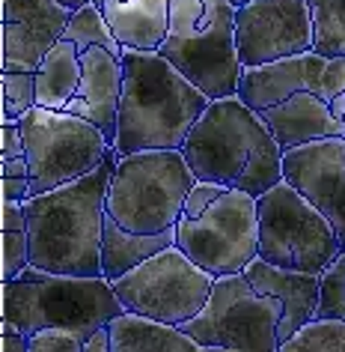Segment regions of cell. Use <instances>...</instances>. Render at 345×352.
<instances>
[{"label": "cell", "mask_w": 345, "mask_h": 352, "mask_svg": "<svg viewBox=\"0 0 345 352\" xmlns=\"http://www.w3.org/2000/svg\"><path fill=\"white\" fill-rule=\"evenodd\" d=\"M117 149L93 173L24 200L30 233V266L51 275L102 278V236Z\"/></svg>", "instance_id": "cell-1"}, {"label": "cell", "mask_w": 345, "mask_h": 352, "mask_svg": "<svg viewBox=\"0 0 345 352\" xmlns=\"http://www.w3.org/2000/svg\"><path fill=\"white\" fill-rule=\"evenodd\" d=\"M126 81L119 102V158L146 149H182L211 99L197 90L161 51H122Z\"/></svg>", "instance_id": "cell-2"}, {"label": "cell", "mask_w": 345, "mask_h": 352, "mask_svg": "<svg viewBox=\"0 0 345 352\" xmlns=\"http://www.w3.org/2000/svg\"><path fill=\"white\" fill-rule=\"evenodd\" d=\"M182 155L197 179L238 188L250 197L268 195L283 182V153L277 140L259 113L238 96L209 104L185 140Z\"/></svg>", "instance_id": "cell-3"}, {"label": "cell", "mask_w": 345, "mask_h": 352, "mask_svg": "<svg viewBox=\"0 0 345 352\" xmlns=\"http://www.w3.org/2000/svg\"><path fill=\"white\" fill-rule=\"evenodd\" d=\"M3 296V331L24 338L42 329L72 331L78 340H90L108 329L110 320L126 314L117 289L108 278H75L27 269L0 287Z\"/></svg>", "instance_id": "cell-4"}, {"label": "cell", "mask_w": 345, "mask_h": 352, "mask_svg": "<svg viewBox=\"0 0 345 352\" xmlns=\"http://www.w3.org/2000/svg\"><path fill=\"white\" fill-rule=\"evenodd\" d=\"M161 57L211 102L238 96L244 66L235 48V6L229 0H170V36Z\"/></svg>", "instance_id": "cell-5"}, {"label": "cell", "mask_w": 345, "mask_h": 352, "mask_svg": "<svg viewBox=\"0 0 345 352\" xmlns=\"http://www.w3.org/2000/svg\"><path fill=\"white\" fill-rule=\"evenodd\" d=\"M197 176L182 149H146L117 162L108 188V215L122 230L161 236L176 230Z\"/></svg>", "instance_id": "cell-6"}, {"label": "cell", "mask_w": 345, "mask_h": 352, "mask_svg": "<svg viewBox=\"0 0 345 352\" xmlns=\"http://www.w3.org/2000/svg\"><path fill=\"white\" fill-rule=\"evenodd\" d=\"M259 260L289 272H322L345 251L333 224L286 179L256 197Z\"/></svg>", "instance_id": "cell-7"}, {"label": "cell", "mask_w": 345, "mask_h": 352, "mask_svg": "<svg viewBox=\"0 0 345 352\" xmlns=\"http://www.w3.org/2000/svg\"><path fill=\"white\" fill-rule=\"evenodd\" d=\"M21 131L30 162L33 197L93 173L113 149L93 122L66 111L33 108L21 120Z\"/></svg>", "instance_id": "cell-8"}, {"label": "cell", "mask_w": 345, "mask_h": 352, "mask_svg": "<svg viewBox=\"0 0 345 352\" xmlns=\"http://www.w3.org/2000/svg\"><path fill=\"white\" fill-rule=\"evenodd\" d=\"M283 305L250 287L244 275L215 278L206 307L182 325L200 346H224L241 352H277V325Z\"/></svg>", "instance_id": "cell-9"}, {"label": "cell", "mask_w": 345, "mask_h": 352, "mask_svg": "<svg viewBox=\"0 0 345 352\" xmlns=\"http://www.w3.org/2000/svg\"><path fill=\"white\" fill-rule=\"evenodd\" d=\"M176 248L215 278L241 275L259 257L256 197L226 188L202 215H182L176 224Z\"/></svg>", "instance_id": "cell-10"}, {"label": "cell", "mask_w": 345, "mask_h": 352, "mask_svg": "<svg viewBox=\"0 0 345 352\" xmlns=\"http://www.w3.org/2000/svg\"><path fill=\"white\" fill-rule=\"evenodd\" d=\"M211 287H215V275L200 269L176 245L113 280V289L126 311L179 329L206 307Z\"/></svg>", "instance_id": "cell-11"}, {"label": "cell", "mask_w": 345, "mask_h": 352, "mask_svg": "<svg viewBox=\"0 0 345 352\" xmlns=\"http://www.w3.org/2000/svg\"><path fill=\"white\" fill-rule=\"evenodd\" d=\"M316 28L307 0H250L235 6V48L244 69L313 51Z\"/></svg>", "instance_id": "cell-12"}, {"label": "cell", "mask_w": 345, "mask_h": 352, "mask_svg": "<svg viewBox=\"0 0 345 352\" xmlns=\"http://www.w3.org/2000/svg\"><path fill=\"white\" fill-rule=\"evenodd\" d=\"M72 10L57 0H3L0 63L3 72L36 75L48 51L66 36Z\"/></svg>", "instance_id": "cell-13"}, {"label": "cell", "mask_w": 345, "mask_h": 352, "mask_svg": "<svg viewBox=\"0 0 345 352\" xmlns=\"http://www.w3.org/2000/svg\"><path fill=\"white\" fill-rule=\"evenodd\" d=\"M283 179L333 224L345 248V138L316 140L283 153Z\"/></svg>", "instance_id": "cell-14"}, {"label": "cell", "mask_w": 345, "mask_h": 352, "mask_svg": "<svg viewBox=\"0 0 345 352\" xmlns=\"http://www.w3.org/2000/svg\"><path fill=\"white\" fill-rule=\"evenodd\" d=\"M84 78L78 87L75 99L66 104V113H75L104 135L113 146L119 131V102H122V81H126V66L122 57L110 54L108 48H90L81 54Z\"/></svg>", "instance_id": "cell-15"}, {"label": "cell", "mask_w": 345, "mask_h": 352, "mask_svg": "<svg viewBox=\"0 0 345 352\" xmlns=\"http://www.w3.org/2000/svg\"><path fill=\"white\" fill-rule=\"evenodd\" d=\"M324 69H327V57L316 54V51L274 60V63L256 69H244L241 81H238V99L256 113L280 104L292 93H316L322 99Z\"/></svg>", "instance_id": "cell-16"}, {"label": "cell", "mask_w": 345, "mask_h": 352, "mask_svg": "<svg viewBox=\"0 0 345 352\" xmlns=\"http://www.w3.org/2000/svg\"><path fill=\"white\" fill-rule=\"evenodd\" d=\"M241 275L250 280V287L256 293L271 296L283 305V316L277 325L280 343H286L292 334H298L307 322L316 320L322 275H313V272H289V269L271 266V263H265L259 257H256Z\"/></svg>", "instance_id": "cell-17"}, {"label": "cell", "mask_w": 345, "mask_h": 352, "mask_svg": "<svg viewBox=\"0 0 345 352\" xmlns=\"http://www.w3.org/2000/svg\"><path fill=\"white\" fill-rule=\"evenodd\" d=\"M259 117L277 140L280 153H292V149L316 144V140L345 138V122L336 120L331 104L318 99L316 93H292L289 99L262 111Z\"/></svg>", "instance_id": "cell-18"}, {"label": "cell", "mask_w": 345, "mask_h": 352, "mask_svg": "<svg viewBox=\"0 0 345 352\" xmlns=\"http://www.w3.org/2000/svg\"><path fill=\"white\" fill-rule=\"evenodd\" d=\"M113 36L131 51H161L170 36V0H104Z\"/></svg>", "instance_id": "cell-19"}, {"label": "cell", "mask_w": 345, "mask_h": 352, "mask_svg": "<svg viewBox=\"0 0 345 352\" xmlns=\"http://www.w3.org/2000/svg\"><path fill=\"white\" fill-rule=\"evenodd\" d=\"M110 349L113 352H197L200 343L188 338L179 325L149 320L140 314H119L110 320Z\"/></svg>", "instance_id": "cell-20"}, {"label": "cell", "mask_w": 345, "mask_h": 352, "mask_svg": "<svg viewBox=\"0 0 345 352\" xmlns=\"http://www.w3.org/2000/svg\"><path fill=\"white\" fill-rule=\"evenodd\" d=\"M176 245V230H167L161 236H137L128 233L113 221L110 215H104V236H102V278H108L110 284L122 275H128L131 269H137L140 263L161 254L164 248Z\"/></svg>", "instance_id": "cell-21"}, {"label": "cell", "mask_w": 345, "mask_h": 352, "mask_svg": "<svg viewBox=\"0 0 345 352\" xmlns=\"http://www.w3.org/2000/svg\"><path fill=\"white\" fill-rule=\"evenodd\" d=\"M81 51L75 42L60 39L36 72V108L66 111V104L75 99L78 87H81Z\"/></svg>", "instance_id": "cell-22"}, {"label": "cell", "mask_w": 345, "mask_h": 352, "mask_svg": "<svg viewBox=\"0 0 345 352\" xmlns=\"http://www.w3.org/2000/svg\"><path fill=\"white\" fill-rule=\"evenodd\" d=\"M30 269V233L24 204L0 200V284Z\"/></svg>", "instance_id": "cell-23"}, {"label": "cell", "mask_w": 345, "mask_h": 352, "mask_svg": "<svg viewBox=\"0 0 345 352\" xmlns=\"http://www.w3.org/2000/svg\"><path fill=\"white\" fill-rule=\"evenodd\" d=\"M63 39L75 42L81 54L84 51H90V48H108L110 54L122 57V51H126L119 45V39L113 36V30H110L108 19H104V12L95 3H86V6H81V10L72 12V21H69Z\"/></svg>", "instance_id": "cell-24"}, {"label": "cell", "mask_w": 345, "mask_h": 352, "mask_svg": "<svg viewBox=\"0 0 345 352\" xmlns=\"http://www.w3.org/2000/svg\"><path fill=\"white\" fill-rule=\"evenodd\" d=\"M313 10L316 45L322 57H345V0H307Z\"/></svg>", "instance_id": "cell-25"}, {"label": "cell", "mask_w": 345, "mask_h": 352, "mask_svg": "<svg viewBox=\"0 0 345 352\" xmlns=\"http://www.w3.org/2000/svg\"><path fill=\"white\" fill-rule=\"evenodd\" d=\"M277 352H345V322L342 320H313Z\"/></svg>", "instance_id": "cell-26"}, {"label": "cell", "mask_w": 345, "mask_h": 352, "mask_svg": "<svg viewBox=\"0 0 345 352\" xmlns=\"http://www.w3.org/2000/svg\"><path fill=\"white\" fill-rule=\"evenodd\" d=\"M36 108V75L3 72L0 75V122H21Z\"/></svg>", "instance_id": "cell-27"}, {"label": "cell", "mask_w": 345, "mask_h": 352, "mask_svg": "<svg viewBox=\"0 0 345 352\" xmlns=\"http://www.w3.org/2000/svg\"><path fill=\"white\" fill-rule=\"evenodd\" d=\"M316 320H342L345 322V251L322 272Z\"/></svg>", "instance_id": "cell-28"}, {"label": "cell", "mask_w": 345, "mask_h": 352, "mask_svg": "<svg viewBox=\"0 0 345 352\" xmlns=\"http://www.w3.org/2000/svg\"><path fill=\"white\" fill-rule=\"evenodd\" d=\"M30 352H84V340L63 329H42L27 338Z\"/></svg>", "instance_id": "cell-29"}, {"label": "cell", "mask_w": 345, "mask_h": 352, "mask_svg": "<svg viewBox=\"0 0 345 352\" xmlns=\"http://www.w3.org/2000/svg\"><path fill=\"white\" fill-rule=\"evenodd\" d=\"M224 191H226V186H217V182H202V179H197V182H193V188L188 191V200H185L182 215H185V218H197V215H202L220 195H224ZM182 215H179V218H182Z\"/></svg>", "instance_id": "cell-30"}, {"label": "cell", "mask_w": 345, "mask_h": 352, "mask_svg": "<svg viewBox=\"0 0 345 352\" xmlns=\"http://www.w3.org/2000/svg\"><path fill=\"white\" fill-rule=\"evenodd\" d=\"M21 155H27L21 122H0V162H6V158H21Z\"/></svg>", "instance_id": "cell-31"}, {"label": "cell", "mask_w": 345, "mask_h": 352, "mask_svg": "<svg viewBox=\"0 0 345 352\" xmlns=\"http://www.w3.org/2000/svg\"><path fill=\"white\" fill-rule=\"evenodd\" d=\"M33 197L30 179H0V200H15V204H24V200Z\"/></svg>", "instance_id": "cell-32"}, {"label": "cell", "mask_w": 345, "mask_h": 352, "mask_svg": "<svg viewBox=\"0 0 345 352\" xmlns=\"http://www.w3.org/2000/svg\"><path fill=\"white\" fill-rule=\"evenodd\" d=\"M0 179H30V162H27V155L6 158V162H0Z\"/></svg>", "instance_id": "cell-33"}, {"label": "cell", "mask_w": 345, "mask_h": 352, "mask_svg": "<svg viewBox=\"0 0 345 352\" xmlns=\"http://www.w3.org/2000/svg\"><path fill=\"white\" fill-rule=\"evenodd\" d=\"M0 349H3V352H30L27 338L19 334V331H3V334H0Z\"/></svg>", "instance_id": "cell-34"}, {"label": "cell", "mask_w": 345, "mask_h": 352, "mask_svg": "<svg viewBox=\"0 0 345 352\" xmlns=\"http://www.w3.org/2000/svg\"><path fill=\"white\" fill-rule=\"evenodd\" d=\"M84 352H113L110 349V331L102 329V331H95L90 340H84Z\"/></svg>", "instance_id": "cell-35"}, {"label": "cell", "mask_w": 345, "mask_h": 352, "mask_svg": "<svg viewBox=\"0 0 345 352\" xmlns=\"http://www.w3.org/2000/svg\"><path fill=\"white\" fill-rule=\"evenodd\" d=\"M331 111H333V117H336V120H342V122H345V93H342V96H336V99L331 102Z\"/></svg>", "instance_id": "cell-36"}, {"label": "cell", "mask_w": 345, "mask_h": 352, "mask_svg": "<svg viewBox=\"0 0 345 352\" xmlns=\"http://www.w3.org/2000/svg\"><path fill=\"white\" fill-rule=\"evenodd\" d=\"M57 3H63V6H69V10H81V6H86V3H90V0H57Z\"/></svg>", "instance_id": "cell-37"}, {"label": "cell", "mask_w": 345, "mask_h": 352, "mask_svg": "<svg viewBox=\"0 0 345 352\" xmlns=\"http://www.w3.org/2000/svg\"><path fill=\"white\" fill-rule=\"evenodd\" d=\"M197 352H241V349H224V346H200Z\"/></svg>", "instance_id": "cell-38"}, {"label": "cell", "mask_w": 345, "mask_h": 352, "mask_svg": "<svg viewBox=\"0 0 345 352\" xmlns=\"http://www.w3.org/2000/svg\"><path fill=\"white\" fill-rule=\"evenodd\" d=\"M233 6H244V3H250V0H229Z\"/></svg>", "instance_id": "cell-39"}, {"label": "cell", "mask_w": 345, "mask_h": 352, "mask_svg": "<svg viewBox=\"0 0 345 352\" xmlns=\"http://www.w3.org/2000/svg\"><path fill=\"white\" fill-rule=\"evenodd\" d=\"M90 3H95V6H99V10H102V6H104V0H90Z\"/></svg>", "instance_id": "cell-40"}]
</instances>
